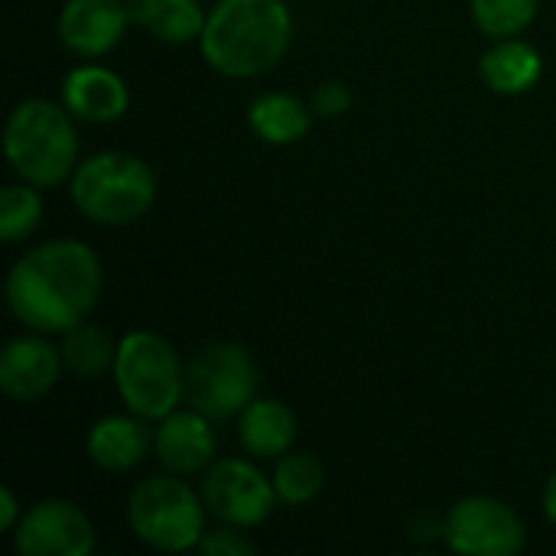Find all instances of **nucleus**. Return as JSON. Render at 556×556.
Here are the masks:
<instances>
[{"label": "nucleus", "instance_id": "obj_8", "mask_svg": "<svg viewBox=\"0 0 556 556\" xmlns=\"http://www.w3.org/2000/svg\"><path fill=\"white\" fill-rule=\"evenodd\" d=\"M443 541L463 556H515L528 534L525 521L492 495H469L456 502L443 521Z\"/></svg>", "mask_w": 556, "mask_h": 556}, {"label": "nucleus", "instance_id": "obj_16", "mask_svg": "<svg viewBox=\"0 0 556 556\" xmlns=\"http://www.w3.org/2000/svg\"><path fill=\"white\" fill-rule=\"evenodd\" d=\"M238 440L257 459H280L283 453H290V446L296 440V420L287 404L254 397L241 410Z\"/></svg>", "mask_w": 556, "mask_h": 556}, {"label": "nucleus", "instance_id": "obj_14", "mask_svg": "<svg viewBox=\"0 0 556 556\" xmlns=\"http://www.w3.org/2000/svg\"><path fill=\"white\" fill-rule=\"evenodd\" d=\"M62 101L78 121L111 124L124 117L130 104V91L117 72L101 68V65H78L62 81Z\"/></svg>", "mask_w": 556, "mask_h": 556}, {"label": "nucleus", "instance_id": "obj_7", "mask_svg": "<svg viewBox=\"0 0 556 556\" xmlns=\"http://www.w3.org/2000/svg\"><path fill=\"white\" fill-rule=\"evenodd\" d=\"M257 397V365L235 342H212L186 365V401L208 420H231Z\"/></svg>", "mask_w": 556, "mask_h": 556}, {"label": "nucleus", "instance_id": "obj_2", "mask_svg": "<svg viewBox=\"0 0 556 556\" xmlns=\"http://www.w3.org/2000/svg\"><path fill=\"white\" fill-rule=\"evenodd\" d=\"M293 20L283 0H218L199 36L205 62L228 78L270 72L290 49Z\"/></svg>", "mask_w": 556, "mask_h": 556}, {"label": "nucleus", "instance_id": "obj_19", "mask_svg": "<svg viewBox=\"0 0 556 556\" xmlns=\"http://www.w3.org/2000/svg\"><path fill=\"white\" fill-rule=\"evenodd\" d=\"M130 20L163 42L186 46L202 36L208 13L202 10L199 0H134Z\"/></svg>", "mask_w": 556, "mask_h": 556}, {"label": "nucleus", "instance_id": "obj_6", "mask_svg": "<svg viewBox=\"0 0 556 556\" xmlns=\"http://www.w3.org/2000/svg\"><path fill=\"white\" fill-rule=\"evenodd\" d=\"M205 502L182 476H150L127 498V521L140 544L166 554L199 547L205 538Z\"/></svg>", "mask_w": 556, "mask_h": 556}, {"label": "nucleus", "instance_id": "obj_23", "mask_svg": "<svg viewBox=\"0 0 556 556\" xmlns=\"http://www.w3.org/2000/svg\"><path fill=\"white\" fill-rule=\"evenodd\" d=\"M39 218H42V199L36 186L23 182V186H7L0 192V238L7 244L29 238Z\"/></svg>", "mask_w": 556, "mask_h": 556}, {"label": "nucleus", "instance_id": "obj_1", "mask_svg": "<svg viewBox=\"0 0 556 556\" xmlns=\"http://www.w3.org/2000/svg\"><path fill=\"white\" fill-rule=\"evenodd\" d=\"M101 261L75 241L59 238L26 251L7 277L10 313L36 332H68L85 323L101 296Z\"/></svg>", "mask_w": 556, "mask_h": 556}, {"label": "nucleus", "instance_id": "obj_26", "mask_svg": "<svg viewBox=\"0 0 556 556\" xmlns=\"http://www.w3.org/2000/svg\"><path fill=\"white\" fill-rule=\"evenodd\" d=\"M20 502H16V495H13V489H0V531H13L16 525H20Z\"/></svg>", "mask_w": 556, "mask_h": 556}, {"label": "nucleus", "instance_id": "obj_13", "mask_svg": "<svg viewBox=\"0 0 556 556\" xmlns=\"http://www.w3.org/2000/svg\"><path fill=\"white\" fill-rule=\"evenodd\" d=\"M212 420L199 410H173L160 420L153 446L156 459L173 476H195L205 472L215 459V433Z\"/></svg>", "mask_w": 556, "mask_h": 556}, {"label": "nucleus", "instance_id": "obj_18", "mask_svg": "<svg viewBox=\"0 0 556 556\" xmlns=\"http://www.w3.org/2000/svg\"><path fill=\"white\" fill-rule=\"evenodd\" d=\"M248 124L261 140H267L274 147H283V143H296V140H303L309 134L313 108L303 104L296 94L270 91V94H261V98L251 101Z\"/></svg>", "mask_w": 556, "mask_h": 556}, {"label": "nucleus", "instance_id": "obj_10", "mask_svg": "<svg viewBox=\"0 0 556 556\" xmlns=\"http://www.w3.org/2000/svg\"><path fill=\"white\" fill-rule=\"evenodd\" d=\"M13 547L23 556H88L94 551V528L78 505L49 498L20 518Z\"/></svg>", "mask_w": 556, "mask_h": 556}, {"label": "nucleus", "instance_id": "obj_11", "mask_svg": "<svg viewBox=\"0 0 556 556\" xmlns=\"http://www.w3.org/2000/svg\"><path fill=\"white\" fill-rule=\"evenodd\" d=\"M130 23L124 0H65L59 13V39L68 52L94 59L111 52Z\"/></svg>", "mask_w": 556, "mask_h": 556}, {"label": "nucleus", "instance_id": "obj_15", "mask_svg": "<svg viewBox=\"0 0 556 556\" xmlns=\"http://www.w3.org/2000/svg\"><path fill=\"white\" fill-rule=\"evenodd\" d=\"M153 446V433L143 417L114 414L91 427L88 433V459L104 472H130L143 463Z\"/></svg>", "mask_w": 556, "mask_h": 556}, {"label": "nucleus", "instance_id": "obj_5", "mask_svg": "<svg viewBox=\"0 0 556 556\" xmlns=\"http://www.w3.org/2000/svg\"><path fill=\"white\" fill-rule=\"evenodd\" d=\"M156 199L153 169L121 150L94 153L72 173V202L81 215L101 225L137 222Z\"/></svg>", "mask_w": 556, "mask_h": 556}, {"label": "nucleus", "instance_id": "obj_20", "mask_svg": "<svg viewBox=\"0 0 556 556\" xmlns=\"http://www.w3.org/2000/svg\"><path fill=\"white\" fill-rule=\"evenodd\" d=\"M59 352H62V365L72 375L88 378V381H94L108 368H114V358H117L114 339L101 326H91V323H78L68 332H62Z\"/></svg>", "mask_w": 556, "mask_h": 556}, {"label": "nucleus", "instance_id": "obj_25", "mask_svg": "<svg viewBox=\"0 0 556 556\" xmlns=\"http://www.w3.org/2000/svg\"><path fill=\"white\" fill-rule=\"evenodd\" d=\"M309 108H313V114H319V117H342V114L352 108V91H349V85H342V81H323V85L313 91Z\"/></svg>", "mask_w": 556, "mask_h": 556}, {"label": "nucleus", "instance_id": "obj_21", "mask_svg": "<svg viewBox=\"0 0 556 556\" xmlns=\"http://www.w3.org/2000/svg\"><path fill=\"white\" fill-rule=\"evenodd\" d=\"M323 482H326V472L313 453H283L277 459L274 489L283 505H290V508L309 505L323 492Z\"/></svg>", "mask_w": 556, "mask_h": 556}, {"label": "nucleus", "instance_id": "obj_12", "mask_svg": "<svg viewBox=\"0 0 556 556\" xmlns=\"http://www.w3.org/2000/svg\"><path fill=\"white\" fill-rule=\"evenodd\" d=\"M59 368H62V352L59 349H52L39 336H20L3 349L0 388H3V394L10 401L33 404V401L46 397L55 388Z\"/></svg>", "mask_w": 556, "mask_h": 556}, {"label": "nucleus", "instance_id": "obj_27", "mask_svg": "<svg viewBox=\"0 0 556 556\" xmlns=\"http://www.w3.org/2000/svg\"><path fill=\"white\" fill-rule=\"evenodd\" d=\"M544 511H547V521L556 528V472L551 476L547 489H544Z\"/></svg>", "mask_w": 556, "mask_h": 556}, {"label": "nucleus", "instance_id": "obj_3", "mask_svg": "<svg viewBox=\"0 0 556 556\" xmlns=\"http://www.w3.org/2000/svg\"><path fill=\"white\" fill-rule=\"evenodd\" d=\"M3 147L13 173L23 182L36 189L59 186L75 173L78 160V134L72 124V111L46 98L20 101L7 121Z\"/></svg>", "mask_w": 556, "mask_h": 556}, {"label": "nucleus", "instance_id": "obj_9", "mask_svg": "<svg viewBox=\"0 0 556 556\" xmlns=\"http://www.w3.org/2000/svg\"><path fill=\"white\" fill-rule=\"evenodd\" d=\"M202 502L212 518L235 528H257L274 515L277 489L274 482L244 459H222L205 469Z\"/></svg>", "mask_w": 556, "mask_h": 556}, {"label": "nucleus", "instance_id": "obj_17", "mask_svg": "<svg viewBox=\"0 0 556 556\" xmlns=\"http://www.w3.org/2000/svg\"><path fill=\"white\" fill-rule=\"evenodd\" d=\"M541 68H544L541 52H538L531 42L515 39V36L498 39V42L482 55V65H479L485 85H489L492 91H498V94H525L528 88L538 85Z\"/></svg>", "mask_w": 556, "mask_h": 556}, {"label": "nucleus", "instance_id": "obj_22", "mask_svg": "<svg viewBox=\"0 0 556 556\" xmlns=\"http://www.w3.org/2000/svg\"><path fill=\"white\" fill-rule=\"evenodd\" d=\"M541 0H469L476 26L492 39L518 36L538 16Z\"/></svg>", "mask_w": 556, "mask_h": 556}, {"label": "nucleus", "instance_id": "obj_4", "mask_svg": "<svg viewBox=\"0 0 556 556\" xmlns=\"http://www.w3.org/2000/svg\"><path fill=\"white\" fill-rule=\"evenodd\" d=\"M114 384L130 414L143 420H163L186 394V371L176 349L147 329H137L117 342Z\"/></svg>", "mask_w": 556, "mask_h": 556}, {"label": "nucleus", "instance_id": "obj_24", "mask_svg": "<svg viewBox=\"0 0 556 556\" xmlns=\"http://www.w3.org/2000/svg\"><path fill=\"white\" fill-rule=\"evenodd\" d=\"M199 551L205 556H251L254 544L244 538V528L222 525V528L205 531V538L199 541Z\"/></svg>", "mask_w": 556, "mask_h": 556}]
</instances>
